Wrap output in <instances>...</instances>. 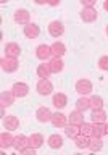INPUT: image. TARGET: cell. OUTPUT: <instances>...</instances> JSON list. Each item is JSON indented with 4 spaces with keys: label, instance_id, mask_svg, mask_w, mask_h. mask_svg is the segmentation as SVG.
Wrapping results in <instances>:
<instances>
[{
    "label": "cell",
    "instance_id": "obj_1",
    "mask_svg": "<svg viewBox=\"0 0 108 155\" xmlns=\"http://www.w3.org/2000/svg\"><path fill=\"white\" fill-rule=\"evenodd\" d=\"M36 57L39 58L41 61L45 63L47 60L50 61L53 55H52V47L50 45H47V44H41V45H37L36 47Z\"/></svg>",
    "mask_w": 108,
    "mask_h": 155
},
{
    "label": "cell",
    "instance_id": "obj_24",
    "mask_svg": "<svg viewBox=\"0 0 108 155\" xmlns=\"http://www.w3.org/2000/svg\"><path fill=\"white\" fill-rule=\"evenodd\" d=\"M36 73H37V76L41 78V79H48L50 74H52V70H50V66H48V63H42V65L37 66Z\"/></svg>",
    "mask_w": 108,
    "mask_h": 155
},
{
    "label": "cell",
    "instance_id": "obj_25",
    "mask_svg": "<svg viewBox=\"0 0 108 155\" xmlns=\"http://www.w3.org/2000/svg\"><path fill=\"white\" fill-rule=\"evenodd\" d=\"M92 123H106V111L105 110H94L90 113Z\"/></svg>",
    "mask_w": 108,
    "mask_h": 155
},
{
    "label": "cell",
    "instance_id": "obj_34",
    "mask_svg": "<svg viewBox=\"0 0 108 155\" xmlns=\"http://www.w3.org/2000/svg\"><path fill=\"white\" fill-rule=\"evenodd\" d=\"M21 155H37V153H36V149L28 147V149H24L23 152H21Z\"/></svg>",
    "mask_w": 108,
    "mask_h": 155
},
{
    "label": "cell",
    "instance_id": "obj_39",
    "mask_svg": "<svg viewBox=\"0 0 108 155\" xmlns=\"http://www.w3.org/2000/svg\"><path fill=\"white\" fill-rule=\"evenodd\" d=\"M74 155H84V153H74Z\"/></svg>",
    "mask_w": 108,
    "mask_h": 155
},
{
    "label": "cell",
    "instance_id": "obj_2",
    "mask_svg": "<svg viewBox=\"0 0 108 155\" xmlns=\"http://www.w3.org/2000/svg\"><path fill=\"white\" fill-rule=\"evenodd\" d=\"M13 18H15V21L18 24H21V26H28V24L31 23V13H29L26 8H18L16 12H15Z\"/></svg>",
    "mask_w": 108,
    "mask_h": 155
},
{
    "label": "cell",
    "instance_id": "obj_16",
    "mask_svg": "<svg viewBox=\"0 0 108 155\" xmlns=\"http://www.w3.org/2000/svg\"><path fill=\"white\" fill-rule=\"evenodd\" d=\"M13 147L16 149V150H19V152H23L24 149L29 147V137H28V136H24V134L15 136V144H13Z\"/></svg>",
    "mask_w": 108,
    "mask_h": 155
},
{
    "label": "cell",
    "instance_id": "obj_5",
    "mask_svg": "<svg viewBox=\"0 0 108 155\" xmlns=\"http://www.w3.org/2000/svg\"><path fill=\"white\" fill-rule=\"evenodd\" d=\"M3 52H5V57H8V58H19V53H21V47L18 45L16 42H8L7 45H5L3 48Z\"/></svg>",
    "mask_w": 108,
    "mask_h": 155
},
{
    "label": "cell",
    "instance_id": "obj_28",
    "mask_svg": "<svg viewBox=\"0 0 108 155\" xmlns=\"http://www.w3.org/2000/svg\"><path fill=\"white\" fill-rule=\"evenodd\" d=\"M74 144L77 149H89V144H90V137H87L84 134H79L77 137H74Z\"/></svg>",
    "mask_w": 108,
    "mask_h": 155
},
{
    "label": "cell",
    "instance_id": "obj_31",
    "mask_svg": "<svg viewBox=\"0 0 108 155\" xmlns=\"http://www.w3.org/2000/svg\"><path fill=\"white\" fill-rule=\"evenodd\" d=\"M79 129H81V134H84V136H87V137H92V123H82L81 126H79Z\"/></svg>",
    "mask_w": 108,
    "mask_h": 155
},
{
    "label": "cell",
    "instance_id": "obj_21",
    "mask_svg": "<svg viewBox=\"0 0 108 155\" xmlns=\"http://www.w3.org/2000/svg\"><path fill=\"white\" fill-rule=\"evenodd\" d=\"M103 136H106L105 123H92V137L102 139Z\"/></svg>",
    "mask_w": 108,
    "mask_h": 155
},
{
    "label": "cell",
    "instance_id": "obj_6",
    "mask_svg": "<svg viewBox=\"0 0 108 155\" xmlns=\"http://www.w3.org/2000/svg\"><path fill=\"white\" fill-rule=\"evenodd\" d=\"M76 92H77V94H81L82 97L89 95L92 92V82L89 79H79L76 82Z\"/></svg>",
    "mask_w": 108,
    "mask_h": 155
},
{
    "label": "cell",
    "instance_id": "obj_26",
    "mask_svg": "<svg viewBox=\"0 0 108 155\" xmlns=\"http://www.w3.org/2000/svg\"><path fill=\"white\" fill-rule=\"evenodd\" d=\"M76 110L81 111V113L90 110V99H87V97H81V99H77L76 100Z\"/></svg>",
    "mask_w": 108,
    "mask_h": 155
},
{
    "label": "cell",
    "instance_id": "obj_32",
    "mask_svg": "<svg viewBox=\"0 0 108 155\" xmlns=\"http://www.w3.org/2000/svg\"><path fill=\"white\" fill-rule=\"evenodd\" d=\"M99 68L102 71H108V55H103L99 58Z\"/></svg>",
    "mask_w": 108,
    "mask_h": 155
},
{
    "label": "cell",
    "instance_id": "obj_29",
    "mask_svg": "<svg viewBox=\"0 0 108 155\" xmlns=\"http://www.w3.org/2000/svg\"><path fill=\"white\" fill-rule=\"evenodd\" d=\"M65 134H66V137H70V139H74V137H77V136L81 134V129H79V126L68 124L66 128H65Z\"/></svg>",
    "mask_w": 108,
    "mask_h": 155
},
{
    "label": "cell",
    "instance_id": "obj_36",
    "mask_svg": "<svg viewBox=\"0 0 108 155\" xmlns=\"http://www.w3.org/2000/svg\"><path fill=\"white\" fill-rule=\"evenodd\" d=\"M103 8H105V12H108V0H105V2H103Z\"/></svg>",
    "mask_w": 108,
    "mask_h": 155
},
{
    "label": "cell",
    "instance_id": "obj_27",
    "mask_svg": "<svg viewBox=\"0 0 108 155\" xmlns=\"http://www.w3.org/2000/svg\"><path fill=\"white\" fill-rule=\"evenodd\" d=\"M90 99V110H103V97L102 95H92Z\"/></svg>",
    "mask_w": 108,
    "mask_h": 155
},
{
    "label": "cell",
    "instance_id": "obj_15",
    "mask_svg": "<svg viewBox=\"0 0 108 155\" xmlns=\"http://www.w3.org/2000/svg\"><path fill=\"white\" fill-rule=\"evenodd\" d=\"M50 47H52V55H53V58H63V57H65L66 45H65L63 42L57 41V42H53Z\"/></svg>",
    "mask_w": 108,
    "mask_h": 155
},
{
    "label": "cell",
    "instance_id": "obj_3",
    "mask_svg": "<svg viewBox=\"0 0 108 155\" xmlns=\"http://www.w3.org/2000/svg\"><path fill=\"white\" fill-rule=\"evenodd\" d=\"M48 34H50L52 37H61L63 34H65V24H63L61 21H58V19H55V21H52L50 24H48Z\"/></svg>",
    "mask_w": 108,
    "mask_h": 155
},
{
    "label": "cell",
    "instance_id": "obj_4",
    "mask_svg": "<svg viewBox=\"0 0 108 155\" xmlns=\"http://www.w3.org/2000/svg\"><path fill=\"white\" fill-rule=\"evenodd\" d=\"M0 65H2V70L5 73H15L18 70L19 63L16 58H8V57H3L2 60H0Z\"/></svg>",
    "mask_w": 108,
    "mask_h": 155
},
{
    "label": "cell",
    "instance_id": "obj_7",
    "mask_svg": "<svg viewBox=\"0 0 108 155\" xmlns=\"http://www.w3.org/2000/svg\"><path fill=\"white\" fill-rule=\"evenodd\" d=\"M36 89H37V92L41 95H50L52 92H53V84L48 79H39V82H37V86H36Z\"/></svg>",
    "mask_w": 108,
    "mask_h": 155
},
{
    "label": "cell",
    "instance_id": "obj_17",
    "mask_svg": "<svg viewBox=\"0 0 108 155\" xmlns=\"http://www.w3.org/2000/svg\"><path fill=\"white\" fill-rule=\"evenodd\" d=\"M84 123V113H81V111H71L70 115H68V124H73V126H81Z\"/></svg>",
    "mask_w": 108,
    "mask_h": 155
},
{
    "label": "cell",
    "instance_id": "obj_8",
    "mask_svg": "<svg viewBox=\"0 0 108 155\" xmlns=\"http://www.w3.org/2000/svg\"><path fill=\"white\" fill-rule=\"evenodd\" d=\"M11 92L15 94L16 99H23V97H26L29 94V86L26 82H15L11 87Z\"/></svg>",
    "mask_w": 108,
    "mask_h": 155
},
{
    "label": "cell",
    "instance_id": "obj_23",
    "mask_svg": "<svg viewBox=\"0 0 108 155\" xmlns=\"http://www.w3.org/2000/svg\"><path fill=\"white\" fill-rule=\"evenodd\" d=\"M48 147L53 149V150H58L63 147V137L60 134H52L48 137Z\"/></svg>",
    "mask_w": 108,
    "mask_h": 155
},
{
    "label": "cell",
    "instance_id": "obj_33",
    "mask_svg": "<svg viewBox=\"0 0 108 155\" xmlns=\"http://www.w3.org/2000/svg\"><path fill=\"white\" fill-rule=\"evenodd\" d=\"M81 5H82V8H94L95 0H81Z\"/></svg>",
    "mask_w": 108,
    "mask_h": 155
},
{
    "label": "cell",
    "instance_id": "obj_14",
    "mask_svg": "<svg viewBox=\"0 0 108 155\" xmlns=\"http://www.w3.org/2000/svg\"><path fill=\"white\" fill-rule=\"evenodd\" d=\"M15 94L11 91H3L2 94H0V105H2V108H5V107H11L15 104Z\"/></svg>",
    "mask_w": 108,
    "mask_h": 155
},
{
    "label": "cell",
    "instance_id": "obj_30",
    "mask_svg": "<svg viewBox=\"0 0 108 155\" xmlns=\"http://www.w3.org/2000/svg\"><path fill=\"white\" fill-rule=\"evenodd\" d=\"M89 149L92 150V152H100V150L103 149V140L99 139V137H90Z\"/></svg>",
    "mask_w": 108,
    "mask_h": 155
},
{
    "label": "cell",
    "instance_id": "obj_37",
    "mask_svg": "<svg viewBox=\"0 0 108 155\" xmlns=\"http://www.w3.org/2000/svg\"><path fill=\"white\" fill-rule=\"evenodd\" d=\"M105 129H106V134H108V123H105Z\"/></svg>",
    "mask_w": 108,
    "mask_h": 155
},
{
    "label": "cell",
    "instance_id": "obj_19",
    "mask_svg": "<svg viewBox=\"0 0 108 155\" xmlns=\"http://www.w3.org/2000/svg\"><path fill=\"white\" fill-rule=\"evenodd\" d=\"M13 144H15V137L11 136L10 131H5V133L0 134V147H2V149L13 147Z\"/></svg>",
    "mask_w": 108,
    "mask_h": 155
},
{
    "label": "cell",
    "instance_id": "obj_18",
    "mask_svg": "<svg viewBox=\"0 0 108 155\" xmlns=\"http://www.w3.org/2000/svg\"><path fill=\"white\" fill-rule=\"evenodd\" d=\"M52 104H53V107H55V108L63 110V108H65V107L68 105V97H66L65 94H61V92H58V94L53 95Z\"/></svg>",
    "mask_w": 108,
    "mask_h": 155
},
{
    "label": "cell",
    "instance_id": "obj_11",
    "mask_svg": "<svg viewBox=\"0 0 108 155\" xmlns=\"http://www.w3.org/2000/svg\"><path fill=\"white\" fill-rule=\"evenodd\" d=\"M36 116H37V120L41 121V123H48V121H52L53 113L50 111L48 107H39L37 111H36Z\"/></svg>",
    "mask_w": 108,
    "mask_h": 155
},
{
    "label": "cell",
    "instance_id": "obj_13",
    "mask_svg": "<svg viewBox=\"0 0 108 155\" xmlns=\"http://www.w3.org/2000/svg\"><path fill=\"white\" fill-rule=\"evenodd\" d=\"M50 123L55 126V128H66L68 126V116L63 115L61 111H57V113H53Z\"/></svg>",
    "mask_w": 108,
    "mask_h": 155
},
{
    "label": "cell",
    "instance_id": "obj_35",
    "mask_svg": "<svg viewBox=\"0 0 108 155\" xmlns=\"http://www.w3.org/2000/svg\"><path fill=\"white\" fill-rule=\"evenodd\" d=\"M47 5H50V7H58V5H60V0H55V2H47Z\"/></svg>",
    "mask_w": 108,
    "mask_h": 155
},
{
    "label": "cell",
    "instance_id": "obj_12",
    "mask_svg": "<svg viewBox=\"0 0 108 155\" xmlns=\"http://www.w3.org/2000/svg\"><path fill=\"white\" fill-rule=\"evenodd\" d=\"M97 18H99V13H97L95 8H82L81 19H82L84 23H94Z\"/></svg>",
    "mask_w": 108,
    "mask_h": 155
},
{
    "label": "cell",
    "instance_id": "obj_38",
    "mask_svg": "<svg viewBox=\"0 0 108 155\" xmlns=\"http://www.w3.org/2000/svg\"><path fill=\"white\" fill-rule=\"evenodd\" d=\"M106 36H108V24H106Z\"/></svg>",
    "mask_w": 108,
    "mask_h": 155
},
{
    "label": "cell",
    "instance_id": "obj_22",
    "mask_svg": "<svg viewBox=\"0 0 108 155\" xmlns=\"http://www.w3.org/2000/svg\"><path fill=\"white\" fill-rule=\"evenodd\" d=\"M44 145V136L42 134H39V133H34L29 136V147H32V149H39V147H42Z\"/></svg>",
    "mask_w": 108,
    "mask_h": 155
},
{
    "label": "cell",
    "instance_id": "obj_10",
    "mask_svg": "<svg viewBox=\"0 0 108 155\" xmlns=\"http://www.w3.org/2000/svg\"><path fill=\"white\" fill-rule=\"evenodd\" d=\"M3 128L7 129V131H15V129H18L19 128V120H18V116H15V115H7L3 118Z\"/></svg>",
    "mask_w": 108,
    "mask_h": 155
},
{
    "label": "cell",
    "instance_id": "obj_9",
    "mask_svg": "<svg viewBox=\"0 0 108 155\" xmlns=\"http://www.w3.org/2000/svg\"><path fill=\"white\" fill-rule=\"evenodd\" d=\"M23 32L28 39H37L41 36V28H39V24H36V23H29L28 26H24Z\"/></svg>",
    "mask_w": 108,
    "mask_h": 155
},
{
    "label": "cell",
    "instance_id": "obj_20",
    "mask_svg": "<svg viewBox=\"0 0 108 155\" xmlns=\"http://www.w3.org/2000/svg\"><path fill=\"white\" fill-rule=\"evenodd\" d=\"M48 66H50V70H52V74H58V73L63 71L65 63H63L61 58H52V60L48 61Z\"/></svg>",
    "mask_w": 108,
    "mask_h": 155
}]
</instances>
